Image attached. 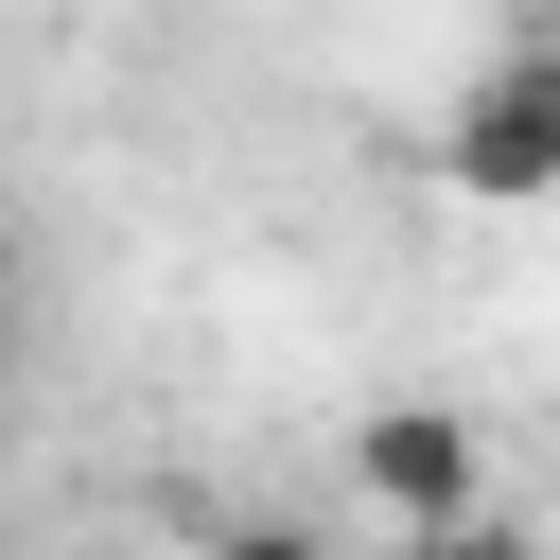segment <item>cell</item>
<instances>
[{
	"mask_svg": "<svg viewBox=\"0 0 560 560\" xmlns=\"http://www.w3.org/2000/svg\"><path fill=\"white\" fill-rule=\"evenodd\" d=\"M420 560H525V525H455V542H420Z\"/></svg>",
	"mask_w": 560,
	"mask_h": 560,
	"instance_id": "cell-4",
	"label": "cell"
},
{
	"mask_svg": "<svg viewBox=\"0 0 560 560\" xmlns=\"http://www.w3.org/2000/svg\"><path fill=\"white\" fill-rule=\"evenodd\" d=\"M350 472H368V508H385L402 542L490 525V455H472V420H455V402H385V420H350Z\"/></svg>",
	"mask_w": 560,
	"mask_h": 560,
	"instance_id": "cell-2",
	"label": "cell"
},
{
	"mask_svg": "<svg viewBox=\"0 0 560 560\" xmlns=\"http://www.w3.org/2000/svg\"><path fill=\"white\" fill-rule=\"evenodd\" d=\"M210 560H332V542H315V525H228Z\"/></svg>",
	"mask_w": 560,
	"mask_h": 560,
	"instance_id": "cell-3",
	"label": "cell"
},
{
	"mask_svg": "<svg viewBox=\"0 0 560 560\" xmlns=\"http://www.w3.org/2000/svg\"><path fill=\"white\" fill-rule=\"evenodd\" d=\"M438 192H472V210H542V192H560V35H525V52H490V70L455 88Z\"/></svg>",
	"mask_w": 560,
	"mask_h": 560,
	"instance_id": "cell-1",
	"label": "cell"
}]
</instances>
